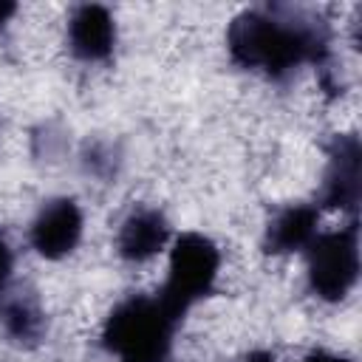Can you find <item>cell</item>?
Wrapping results in <instances>:
<instances>
[{
	"label": "cell",
	"instance_id": "obj_1",
	"mask_svg": "<svg viewBox=\"0 0 362 362\" xmlns=\"http://www.w3.org/2000/svg\"><path fill=\"white\" fill-rule=\"evenodd\" d=\"M226 48L240 68L283 79L305 62L328 71L331 31L320 17L303 8H249L229 23Z\"/></svg>",
	"mask_w": 362,
	"mask_h": 362
},
{
	"label": "cell",
	"instance_id": "obj_2",
	"mask_svg": "<svg viewBox=\"0 0 362 362\" xmlns=\"http://www.w3.org/2000/svg\"><path fill=\"white\" fill-rule=\"evenodd\" d=\"M178 322L158 297L133 294L110 311L102 342L119 362H170Z\"/></svg>",
	"mask_w": 362,
	"mask_h": 362
},
{
	"label": "cell",
	"instance_id": "obj_3",
	"mask_svg": "<svg viewBox=\"0 0 362 362\" xmlns=\"http://www.w3.org/2000/svg\"><path fill=\"white\" fill-rule=\"evenodd\" d=\"M218 272H221L218 246L201 232H184L181 238L173 240L167 283H164L158 300L178 320H184V314L215 288Z\"/></svg>",
	"mask_w": 362,
	"mask_h": 362
},
{
	"label": "cell",
	"instance_id": "obj_4",
	"mask_svg": "<svg viewBox=\"0 0 362 362\" xmlns=\"http://www.w3.org/2000/svg\"><path fill=\"white\" fill-rule=\"evenodd\" d=\"M308 286L320 300H342L359 277V229L348 223L334 232H317L305 246Z\"/></svg>",
	"mask_w": 362,
	"mask_h": 362
},
{
	"label": "cell",
	"instance_id": "obj_5",
	"mask_svg": "<svg viewBox=\"0 0 362 362\" xmlns=\"http://www.w3.org/2000/svg\"><path fill=\"white\" fill-rule=\"evenodd\" d=\"M359 192H362V147L354 133H345V136H337L328 150L320 204L328 209L356 212Z\"/></svg>",
	"mask_w": 362,
	"mask_h": 362
},
{
	"label": "cell",
	"instance_id": "obj_6",
	"mask_svg": "<svg viewBox=\"0 0 362 362\" xmlns=\"http://www.w3.org/2000/svg\"><path fill=\"white\" fill-rule=\"evenodd\" d=\"M82 238V212L74 198L48 201L31 223V246L48 260H59L76 249Z\"/></svg>",
	"mask_w": 362,
	"mask_h": 362
},
{
	"label": "cell",
	"instance_id": "obj_7",
	"mask_svg": "<svg viewBox=\"0 0 362 362\" xmlns=\"http://www.w3.org/2000/svg\"><path fill=\"white\" fill-rule=\"evenodd\" d=\"M68 45L76 59L85 62L107 59L116 45V23L110 11L96 3L76 6L68 20Z\"/></svg>",
	"mask_w": 362,
	"mask_h": 362
},
{
	"label": "cell",
	"instance_id": "obj_8",
	"mask_svg": "<svg viewBox=\"0 0 362 362\" xmlns=\"http://www.w3.org/2000/svg\"><path fill=\"white\" fill-rule=\"evenodd\" d=\"M167 243H170V223H167L164 212L150 209V206L133 209V212L122 221L119 238H116L119 255H122L124 260H130V263L150 260V257L158 255Z\"/></svg>",
	"mask_w": 362,
	"mask_h": 362
},
{
	"label": "cell",
	"instance_id": "obj_9",
	"mask_svg": "<svg viewBox=\"0 0 362 362\" xmlns=\"http://www.w3.org/2000/svg\"><path fill=\"white\" fill-rule=\"evenodd\" d=\"M317 223H320V206L311 204H291L286 209H280L263 235V246L272 255H288V252H300L305 249L314 235H317Z\"/></svg>",
	"mask_w": 362,
	"mask_h": 362
},
{
	"label": "cell",
	"instance_id": "obj_10",
	"mask_svg": "<svg viewBox=\"0 0 362 362\" xmlns=\"http://www.w3.org/2000/svg\"><path fill=\"white\" fill-rule=\"evenodd\" d=\"M0 325L20 345L40 342L45 334V314H42L34 291L8 288V286L0 288Z\"/></svg>",
	"mask_w": 362,
	"mask_h": 362
},
{
	"label": "cell",
	"instance_id": "obj_11",
	"mask_svg": "<svg viewBox=\"0 0 362 362\" xmlns=\"http://www.w3.org/2000/svg\"><path fill=\"white\" fill-rule=\"evenodd\" d=\"M82 164H85V170H88L90 175H96V178H110V175H116L119 158H116V150H113L110 144L93 141V144L85 147Z\"/></svg>",
	"mask_w": 362,
	"mask_h": 362
},
{
	"label": "cell",
	"instance_id": "obj_12",
	"mask_svg": "<svg viewBox=\"0 0 362 362\" xmlns=\"http://www.w3.org/2000/svg\"><path fill=\"white\" fill-rule=\"evenodd\" d=\"M65 144V136L62 133H54V124H42L34 136V153L37 156H45V158H57L59 150Z\"/></svg>",
	"mask_w": 362,
	"mask_h": 362
},
{
	"label": "cell",
	"instance_id": "obj_13",
	"mask_svg": "<svg viewBox=\"0 0 362 362\" xmlns=\"http://www.w3.org/2000/svg\"><path fill=\"white\" fill-rule=\"evenodd\" d=\"M11 266H14V257H11L8 240H6L3 232H0V288L8 286V280H11Z\"/></svg>",
	"mask_w": 362,
	"mask_h": 362
},
{
	"label": "cell",
	"instance_id": "obj_14",
	"mask_svg": "<svg viewBox=\"0 0 362 362\" xmlns=\"http://www.w3.org/2000/svg\"><path fill=\"white\" fill-rule=\"evenodd\" d=\"M303 362H351V359L348 356H339V354H331V351H314Z\"/></svg>",
	"mask_w": 362,
	"mask_h": 362
},
{
	"label": "cell",
	"instance_id": "obj_15",
	"mask_svg": "<svg viewBox=\"0 0 362 362\" xmlns=\"http://www.w3.org/2000/svg\"><path fill=\"white\" fill-rule=\"evenodd\" d=\"M14 11H17V6L14 3H8V0H0V28L14 17Z\"/></svg>",
	"mask_w": 362,
	"mask_h": 362
},
{
	"label": "cell",
	"instance_id": "obj_16",
	"mask_svg": "<svg viewBox=\"0 0 362 362\" xmlns=\"http://www.w3.org/2000/svg\"><path fill=\"white\" fill-rule=\"evenodd\" d=\"M243 362H274V356L266 354V351H255V354H249Z\"/></svg>",
	"mask_w": 362,
	"mask_h": 362
}]
</instances>
